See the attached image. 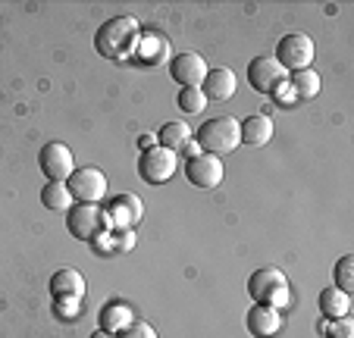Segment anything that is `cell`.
I'll list each match as a JSON object with an SVG mask.
<instances>
[{
	"instance_id": "27",
	"label": "cell",
	"mask_w": 354,
	"mask_h": 338,
	"mask_svg": "<svg viewBox=\"0 0 354 338\" xmlns=\"http://www.w3.org/2000/svg\"><path fill=\"white\" fill-rule=\"evenodd\" d=\"M116 238H120V241H116V247H120V251H126V247L135 245V232H132V229H122Z\"/></svg>"
},
{
	"instance_id": "12",
	"label": "cell",
	"mask_w": 354,
	"mask_h": 338,
	"mask_svg": "<svg viewBox=\"0 0 354 338\" xmlns=\"http://www.w3.org/2000/svg\"><path fill=\"white\" fill-rule=\"evenodd\" d=\"M104 213H107V219L113 225H120V229H132V225H138L141 216H145V204H141L138 194L126 191V194H116Z\"/></svg>"
},
{
	"instance_id": "4",
	"label": "cell",
	"mask_w": 354,
	"mask_h": 338,
	"mask_svg": "<svg viewBox=\"0 0 354 338\" xmlns=\"http://www.w3.org/2000/svg\"><path fill=\"white\" fill-rule=\"evenodd\" d=\"M107 225H110L107 213L97 204H73L66 213V229H69V235L79 241L100 238V235L107 232Z\"/></svg>"
},
{
	"instance_id": "6",
	"label": "cell",
	"mask_w": 354,
	"mask_h": 338,
	"mask_svg": "<svg viewBox=\"0 0 354 338\" xmlns=\"http://www.w3.org/2000/svg\"><path fill=\"white\" fill-rule=\"evenodd\" d=\"M176 169H179V153L167 151V147H160V144L147 147L138 160V176L147 185H167L176 176Z\"/></svg>"
},
{
	"instance_id": "19",
	"label": "cell",
	"mask_w": 354,
	"mask_h": 338,
	"mask_svg": "<svg viewBox=\"0 0 354 338\" xmlns=\"http://www.w3.org/2000/svg\"><path fill=\"white\" fill-rule=\"evenodd\" d=\"M288 88L298 100H314L320 94V73L314 66L310 69H301V73H292L288 75Z\"/></svg>"
},
{
	"instance_id": "25",
	"label": "cell",
	"mask_w": 354,
	"mask_h": 338,
	"mask_svg": "<svg viewBox=\"0 0 354 338\" xmlns=\"http://www.w3.org/2000/svg\"><path fill=\"white\" fill-rule=\"evenodd\" d=\"M326 338H354V323L348 317L333 319V323H329V329H326Z\"/></svg>"
},
{
	"instance_id": "9",
	"label": "cell",
	"mask_w": 354,
	"mask_h": 338,
	"mask_svg": "<svg viewBox=\"0 0 354 338\" xmlns=\"http://www.w3.org/2000/svg\"><path fill=\"white\" fill-rule=\"evenodd\" d=\"M38 166L41 173L47 176V182H66L75 169V160H73V151L63 141H47L38 153Z\"/></svg>"
},
{
	"instance_id": "17",
	"label": "cell",
	"mask_w": 354,
	"mask_h": 338,
	"mask_svg": "<svg viewBox=\"0 0 354 338\" xmlns=\"http://www.w3.org/2000/svg\"><path fill=\"white\" fill-rule=\"evenodd\" d=\"M157 144L167 147V151H173V153L185 151V147L192 144V129H188L185 122H179V120L163 122L160 132H157Z\"/></svg>"
},
{
	"instance_id": "22",
	"label": "cell",
	"mask_w": 354,
	"mask_h": 338,
	"mask_svg": "<svg viewBox=\"0 0 354 338\" xmlns=\"http://www.w3.org/2000/svg\"><path fill=\"white\" fill-rule=\"evenodd\" d=\"M204 106H207V97H204L201 88H182L179 91V110L182 113H188V116H201Z\"/></svg>"
},
{
	"instance_id": "18",
	"label": "cell",
	"mask_w": 354,
	"mask_h": 338,
	"mask_svg": "<svg viewBox=\"0 0 354 338\" xmlns=\"http://www.w3.org/2000/svg\"><path fill=\"white\" fill-rule=\"evenodd\" d=\"M320 313L326 319H342L351 313V294L339 288H323L320 292Z\"/></svg>"
},
{
	"instance_id": "14",
	"label": "cell",
	"mask_w": 354,
	"mask_h": 338,
	"mask_svg": "<svg viewBox=\"0 0 354 338\" xmlns=\"http://www.w3.org/2000/svg\"><path fill=\"white\" fill-rule=\"evenodd\" d=\"M235 85H239V79H235L232 69L220 66V69H207V75H204V97L207 100H229L235 94Z\"/></svg>"
},
{
	"instance_id": "8",
	"label": "cell",
	"mask_w": 354,
	"mask_h": 338,
	"mask_svg": "<svg viewBox=\"0 0 354 338\" xmlns=\"http://www.w3.org/2000/svg\"><path fill=\"white\" fill-rule=\"evenodd\" d=\"M66 188L73 194V200H79V204H97L107 194V176L100 173L97 166H79L66 179Z\"/></svg>"
},
{
	"instance_id": "21",
	"label": "cell",
	"mask_w": 354,
	"mask_h": 338,
	"mask_svg": "<svg viewBox=\"0 0 354 338\" xmlns=\"http://www.w3.org/2000/svg\"><path fill=\"white\" fill-rule=\"evenodd\" d=\"M132 319L135 317H132V310H129L126 304H110V307H104V313H100V329L120 335V332L126 329Z\"/></svg>"
},
{
	"instance_id": "7",
	"label": "cell",
	"mask_w": 354,
	"mask_h": 338,
	"mask_svg": "<svg viewBox=\"0 0 354 338\" xmlns=\"http://www.w3.org/2000/svg\"><path fill=\"white\" fill-rule=\"evenodd\" d=\"M223 176H226V166H223L220 157H214V153H194V157L185 160V179L192 182L194 188H201V191H214V188H220Z\"/></svg>"
},
{
	"instance_id": "10",
	"label": "cell",
	"mask_w": 354,
	"mask_h": 338,
	"mask_svg": "<svg viewBox=\"0 0 354 338\" xmlns=\"http://www.w3.org/2000/svg\"><path fill=\"white\" fill-rule=\"evenodd\" d=\"M286 79H288V73L276 63V57H254V60L248 63V82L261 94H273L276 88L286 85Z\"/></svg>"
},
{
	"instance_id": "3",
	"label": "cell",
	"mask_w": 354,
	"mask_h": 338,
	"mask_svg": "<svg viewBox=\"0 0 354 338\" xmlns=\"http://www.w3.org/2000/svg\"><path fill=\"white\" fill-rule=\"evenodd\" d=\"M198 144L204 153H214V157H223V153H232L235 147L241 144V129L239 120L232 116H216V120H207L198 129Z\"/></svg>"
},
{
	"instance_id": "2",
	"label": "cell",
	"mask_w": 354,
	"mask_h": 338,
	"mask_svg": "<svg viewBox=\"0 0 354 338\" xmlns=\"http://www.w3.org/2000/svg\"><path fill=\"white\" fill-rule=\"evenodd\" d=\"M248 294L254 298V304H263V307H282L288 304L292 292H288V279L282 270H273V266H263V270L251 272L248 279Z\"/></svg>"
},
{
	"instance_id": "23",
	"label": "cell",
	"mask_w": 354,
	"mask_h": 338,
	"mask_svg": "<svg viewBox=\"0 0 354 338\" xmlns=\"http://www.w3.org/2000/svg\"><path fill=\"white\" fill-rule=\"evenodd\" d=\"M333 276H335V288L351 294V288H354V257H351V254H345V257L335 263Z\"/></svg>"
},
{
	"instance_id": "1",
	"label": "cell",
	"mask_w": 354,
	"mask_h": 338,
	"mask_svg": "<svg viewBox=\"0 0 354 338\" xmlns=\"http://www.w3.org/2000/svg\"><path fill=\"white\" fill-rule=\"evenodd\" d=\"M138 41H141V28H138V19H132V16H113L94 35V47L107 60H126V57H132Z\"/></svg>"
},
{
	"instance_id": "5",
	"label": "cell",
	"mask_w": 354,
	"mask_h": 338,
	"mask_svg": "<svg viewBox=\"0 0 354 338\" xmlns=\"http://www.w3.org/2000/svg\"><path fill=\"white\" fill-rule=\"evenodd\" d=\"M314 38L310 35H301V32H292L286 38H279L276 44V63H279L286 73H301V69H310L314 63Z\"/></svg>"
},
{
	"instance_id": "26",
	"label": "cell",
	"mask_w": 354,
	"mask_h": 338,
	"mask_svg": "<svg viewBox=\"0 0 354 338\" xmlns=\"http://www.w3.org/2000/svg\"><path fill=\"white\" fill-rule=\"evenodd\" d=\"M54 310L60 313L63 319H73L75 313L82 310V298H54Z\"/></svg>"
},
{
	"instance_id": "16",
	"label": "cell",
	"mask_w": 354,
	"mask_h": 338,
	"mask_svg": "<svg viewBox=\"0 0 354 338\" xmlns=\"http://www.w3.org/2000/svg\"><path fill=\"white\" fill-rule=\"evenodd\" d=\"M50 292L54 298H85V276L79 270H57L50 276Z\"/></svg>"
},
{
	"instance_id": "20",
	"label": "cell",
	"mask_w": 354,
	"mask_h": 338,
	"mask_svg": "<svg viewBox=\"0 0 354 338\" xmlns=\"http://www.w3.org/2000/svg\"><path fill=\"white\" fill-rule=\"evenodd\" d=\"M41 204H44L47 210H54V213H69V207H73V194H69L66 182H47V185L41 188Z\"/></svg>"
},
{
	"instance_id": "13",
	"label": "cell",
	"mask_w": 354,
	"mask_h": 338,
	"mask_svg": "<svg viewBox=\"0 0 354 338\" xmlns=\"http://www.w3.org/2000/svg\"><path fill=\"white\" fill-rule=\"evenodd\" d=\"M279 329H282V313L276 307L254 304L248 310V332L254 338H273Z\"/></svg>"
},
{
	"instance_id": "24",
	"label": "cell",
	"mask_w": 354,
	"mask_h": 338,
	"mask_svg": "<svg viewBox=\"0 0 354 338\" xmlns=\"http://www.w3.org/2000/svg\"><path fill=\"white\" fill-rule=\"evenodd\" d=\"M120 338H157V329L151 323H145V319H132V323L120 332Z\"/></svg>"
},
{
	"instance_id": "28",
	"label": "cell",
	"mask_w": 354,
	"mask_h": 338,
	"mask_svg": "<svg viewBox=\"0 0 354 338\" xmlns=\"http://www.w3.org/2000/svg\"><path fill=\"white\" fill-rule=\"evenodd\" d=\"M91 338H120V335H113V332H104V329H97Z\"/></svg>"
},
{
	"instance_id": "11",
	"label": "cell",
	"mask_w": 354,
	"mask_h": 338,
	"mask_svg": "<svg viewBox=\"0 0 354 338\" xmlns=\"http://www.w3.org/2000/svg\"><path fill=\"white\" fill-rule=\"evenodd\" d=\"M169 75L182 88H201L204 85V75H207V63L198 53H179V57L169 60Z\"/></svg>"
},
{
	"instance_id": "15",
	"label": "cell",
	"mask_w": 354,
	"mask_h": 338,
	"mask_svg": "<svg viewBox=\"0 0 354 338\" xmlns=\"http://www.w3.org/2000/svg\"><path fill=\"white\" fill-rule=\"evenodd\" d=\"M241 129V144H251V147H261L273 138V120L263 116V113H251L245 122H239Z\"/></svg>"
}]
</instances>
